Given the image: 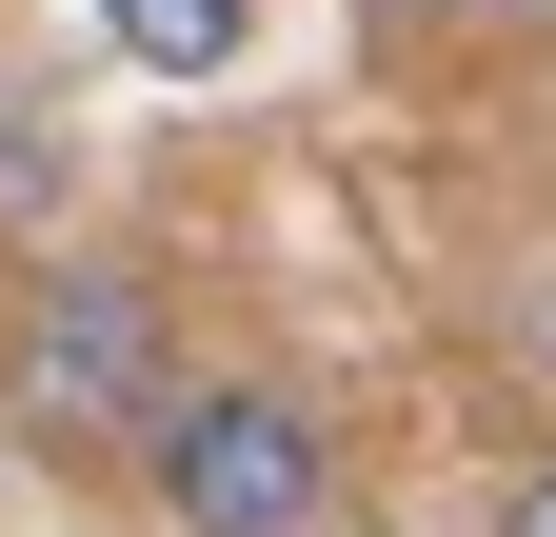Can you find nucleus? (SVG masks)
Here are the masks:
<instances>
[{"label": "nucleus", "mask_w": 556, "mask_h": 537, "mask_svg": "<svg viewBox=\"0 0 556 537\" xmlns=\"http://www.w3.org/2000/svg\"><path fill=\"white\" fill-rule=\"evenodd\" d=\"M179 419V339H160V279L139 259H60L21 299V438L100 458V438H160Z\"/></svg>", "instance_id": "obj_1"}, {"label": "nucleus", "mask_w": 556, "mask_h": 537, "mask_svg": "<svg viewBox=\"0 0 556 537\" xmlns=\"http://www.w3.org/2000/svg\"><path fill=\"white\" fill-rule=\"evenodd\" d=\"M139 478H160L179 537H299L338 498V438H318V398H278V378H179V419L139 438Z\"/></svg>", "instance_id": "obj_2"}, {"label": "nucleus", "mask_w": 556, "mask_h": 537, "mask_svg": "<svg viewBox=\"0 0 556 537\" xmlns=\"http://www.w3.org/2000/svg\"><path fill=\"white\" fill-rule=\"evenodd\" d=\"M100 40L139 60V80H219V60L258 40V0H100Z\"/></svg>", "instance_id": "obj_3"}, {"label": "nucleus", "mask_w": 556, "mask_h": 537, "mask_svg": "<svg viewBox=\"0 0 556 537\" xmlns=\"http://www.w3.org/2000/svg\"><path fill=\"white\" fill-rule=\"evenodd\" d=\"M0 199H60V120H21V100H0Z\"/></svg>", "instance_id": "obj_4"}, {"label": "nucleus", "mask_w": 556, "mask_h": 537, "mask_svg": "<svg viewBox=\"0 0 556 537\" xmlns=\"http://www.w3.org/2000/svg\"><path fill=\"white\" fill-rule=\"evenodd\" d=\"M497 537H556V458H517V498H497Z\"/></svg>", "instance_id": "obj_5"}, {"label": "nucleus", "mask_w": 556, "mask_h": 537, "mask_svg": "<svg viewBox=\"0 0 556 537\" xmlns=\"http://www.w3.org/2000/svg\"><path fill=\"white\" fill-rule=\"evenodd\" d=\"M536 21H556V0H536Z\"/></svg>", "instance_id": "obj_6"}]
</instances>
